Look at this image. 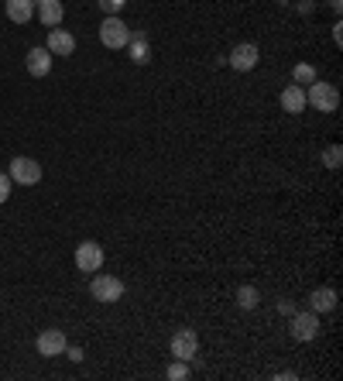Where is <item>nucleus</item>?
<instances>
[{
	"label": "nucleus",
	"instance_id": "f257e3e1",
	"mask_svg": "<svg viewBox=\"0 0 343 381\" xmlns=\"http://www.w3.org/2000/svg\"><path fill=\"white\" fill-rule=\"evenodd\" d=\"M306 107H316L323 114H337V110H340V90H337L333 83L316 79V83L306 86Z\"/></svg>",
	"mask_w": 343,
	"mask_h": 381
},
{
	"label": "nucleus",
	"instance_id": "f03ea898",
	"mask_svg": "<svg viewBox=\"0 0 343 381\" xmlns=\"http://www.w3.org/2000/svg\"><path fill=\"white\" fill-rule=\"evenodd\" d=\"M100 42H104V49H127V42H131V28L124 25L117 14H106L104 25H100Z\"/></svg>",
	"mask_w": 343,
	"mask_h": 381
},
{
	"label": "nucleus",
	"instance_id": "7ed1b4c3",
	"mask_svg": "<svg viewBox=\"0 0 343 381\" xmlns=\"http://www.w3.org/2000/svg\"><path fill=\"white\" fill-rule=\"evenodd\" d=\"M89 296H93L96 303H120V299H124V282L117 279V275H96V272H93Z\"/></svg>",
	"mask_w": 343,
	"mask_h": 381
},
{
	"label": "nucleus",
	"instance_id": "20e7f679",
	"mask_svg": "<svg viewBox=\"0 0 343 381\" xmlns=\"http://www.w3.org/2000/svg\"><path fill=\"white\" fill-rule=\"evenodd\" d=\"M7 176H11V182H18V186H38L42 182V165L35 158H27V155H18L11 162Z\"/></svg>",
	"mask_w": 343,
	"mask_h": 381
},
{
	"label": "nucleus",
	"instance_id": "39448f33",
	"mask_svg": "<svg viewBox=\"0 0 343 381\" xmlns=\"http://www.w3.org/2000/svg\"><path fill=\"white\" fill-rule=\"evenodd\" d=\"M292 337L299 340V344H309V340H316L319 337V313H292V323H289Z\"/></svg>",
	"mask_w": 343,
	"mask_h": 381
},
{
	"label": "nucleus",
	"instance_id": "423d86ee",
	"mask_svg": "<svg viewBox=\"0 0 343 381\" xmlns=\"http://www.w3.org/2000/svg\"><path fill=\"white\" fill-rule=\"evenodd\" d=\"M168 351H172V357H175V361H192V357L199 354V337H196V330H189V327L175 330V333H172V344H168Z\"/></svg>",
	"mask_w": 343,
	"mask_h": 381
},
{
	"label": "nucleus",
	"instance_id": "0eeeda50",
	"mask_svg": "<svg viewBox=\"0 0 343 381\" xmlns=\"http://www.w3.org/2000/svg\"><path fill=\"white\" fill-rule=\"evenodd\" d=\"M76 268L86 272V275L100 272V268H104V248H100L96 241H82L80 248H76Z\"/></svg>",
	"mask_w": 343,
	"mask_h": 381
},
{
	"label": "nucleus",
	"instance_id": "6e6552de",
	"mask_svg": "<svg viewBox=\"0 0 343 381\" xmlns=\"http://www.w3.org/2000/svg\"><path fill=\"white\" fill-rule=\"evenodd\" d=\"M258 59H261L258 45H251V42H240L237 49L227 55V66H234L237 73H251V69L258 66Z\"/></svg>",
	"mask_w": 343,
	"mask_h": 381
},
{
	"label": "nucleus",
	"instance_id": "1a4fd4ad",
	"mask_svg": "<svg viewBox=\"0 0 343 381\" xmlns=\"http://www.w3.org/2000/svg\"><path fill=\"white\" fill-rule=\"evenodd\" d=\"M25 66L35 79H45L49 73H52V52L45 49V45H35V49L25 55Z\"/></svg>",
	"mask_w": 343,
	"mask_h": 381
},
{
	"label": "nucleus",
	"instance_id": "9d476101",
	"mask_svg": "<svg viewBox=\"0 0 343 381\" xmlns=\"http://www.w3.org/2000/svg\"><path fill=\"white\" fill-rule=\"evenodd\" d=\"M35 347H38V354H42V357H58L66 347H69V344H66V333L55 330V327H49V330L38 333V344H35Z\"/></svg>",
	"mask_w": 343,
	"mask_h": 381
},
{
	"label": "nucleus",
	"instance_id": "9b49d317",
	"mask_svg": "<svg viewBox=\"0 0 343 381\" xmlns=\"http://www.w3.org/2000/svg\"><path fill=\"white\" fill-rule=\"evenodd\" d=\"M35 11H38V21H42L45 28H58V25H62V18H66L62 0H38V4H35Z\"/></svg>",
	"mask_w": 343,
	"mask_h": 381
},
{
	"label": "nucleus",
	"instance_id": "f8f14e48",
	"mask_svg": "<svg viewBox=\"0 0 343 381\" xmlns=\"http://www.w3.org/2000/svg\"><path fill=\"white\" fill-rule=\"evenodd\" d=\"M45 49L52 52V55H73V52H76V38H73V31H66V28H52Z\"/></svg>",
	"mask_w": 343,
	"mask_h": 381
},
{
	"label": "nucleus",
	"instance_id": "ddd939ff",
	"mask_svg": "<svg viewBox=\"0 0 343 381\" xmlns=\"http://www.w3.org/2000/svg\"><path fill=\"white\" fill-rule=\"evenodd\" d=\"M278 103H282V110H285V114H302V110H306V86H295V83H289V86L282 90Z\"/></svg>",
	"mask_w": 343,
	"mask_h": 381
},
{
	"label": "nucleus",
	"instance_id": "4468645a",
	"mask_svg": "<svg viewBox=\"0 0 343 381\" xmlns=\"http://www.w3.org/2000/svg\"><path fill=\"white\" fill-rule=\"evenodd\" d=\"M127 52H131L134 66H148L151 59V45H148V31H131V42H127Z\"/></svg>",
	"mask_w": 343,
	"mask_h": 381
},
{
	"label": "nucleus",
	"instance_id": "2eb2a0df",
	"mask_svg": "<svg viewBox=\"0 0 343 381\" xmlns=\"http://www.w3.org/2000/svg\"><path fill=\"white\" fill-rule=\"evenodd\" d=\"M7 18L14 25H27L35 18V0H7Z\"/></svg>",
	"mask_w": 343,
	"mask_h": 381
},
{
	"label": "nucleus",
	"instance_id": "dca6fc26",
	"mask_svg": "<svg viewBox=\"0 0 343 381\" xmlns=\"http://www.w3.org/2000/svg\"><path fill=\"white\" fill-rule=\"evenodd\" d=\"M309 306H313V313H333L337 309V292L333 289H316L309 296Z\"/></svg>",
	"mask_w": 343,
	"mask_h": 381
},
{
	"label": "nucleus",
	"instance_id": "f3484780",
	"mask_svg": "<svg viewBox=\"0 0 343 381\" xmlns=\"http://www.w3.org/2000/svg\"><path fill=\"white\" fill-rule=\"evenodd\" d=\"M316 69L309 66V62H295V69H292V83L295 86H309V83H316Z\"/></svg>",
	"mask_w": 343,
	"mask_h": 381
},
{
	"label": "nucleus",
	"instance_id": "a211bd4d",
	"mask_svg": "<svg viewBox=\"0 0 343 381\" xmlns=\"http://www.w3.org/2000/svg\"><path fill=\"white\" fill-rule=\"evenodd\" d=\"M258 303H261V292H258L254 285H240L237 289V306L240 309H254Z\"/></svg>",
	"mask_w": 343,
	"mask_h": 381
},
{
	"label": "nucleus",
	"instance_id": "6ab92c4d",
	"mask_svg": "<svg viewBox=\"0 0 343 381\" xmlns=\"http://www.w3.org/2000/svg\"><path fill=\"white\" fill-rule=\"evenodd\" d=\"M319 162H323L326 169H340V165H343V148H340V145H330V148H323Z\"/></svg>",
	"mask_w": 343,
	"mask_h": 381
},
{
	"label": "nucleus",
	"instance_id": "aec40b11",
	"mask_svg": "<svg viewBox=\"0 0 343 381\" xmlns=\"http://www.w3.org/2000/svg\"><path fill=\"white\" fill-rule=\"evenodd\" d=\"M165 378L168 381H182V378H189V361H175L168 371H165Z\"/></svg>",
	"mask_w": 343,
	"mask_h": 381
},
{
	"label": "nucleus",
	"instance_id": "412c9836",
	"mask_svg": "<svg viewBox=\"0 0 343 381\" xmlns=\"http://www.w3.org/2000/svg\"><path fill=\"white\" fill-rule=\"evenodd\" d=\"M96 4H100L104 14H120V11L127 7V0H96Z\"/></svg>",
	"mask_w": 343,
	"mask_h": 381
},
{
	"label": "nucleus",
	"instance_id": "4be33fe9",
	"mask_svg": "<svg viewBox=\"0 0 343 381\" xmlns=\"http://www.w3.org/2000/svg\"><path fill=\"white\" fill-rule=\"evenodd\" d=\"M11 186H14V182H11V176H4V172H0V206L11 200Z\"/></svg>",
	"mask_w": 343,
	"mask_h": 381
},
{
	"label": "nucleus",
	"instance_id": "5701e85b",
	"mask_svg": "<svg viewBox=\"0 0 343 381\" xmlns=\"http://www.w3.org/2000/svg\"><path fill=\"white\" fill-rule=\"evenodd\" d=\"M62 354L69 357V361H76V364H80V361H82V347H66Z\"/></svg>",
	"mask_w": 343,
	"mask_h": 381
},
{
	"label": "nucleus",
	"instance_id": "b1692460",
	"mask_svg": "<svg viewBox=\"0 0 343 381\" xmlns=\"http://www.w3.org/2000/svg\"><path fill=\"white\" fill-rule=\"evenodd\" d=\"M278 309H282L285 316H292V313H295V306H292V299H278Z\"/></svg>",
	"mask_w": 343,
	"mask_h": 381
},
{
	"label": "nucleus",
	"instance_id": "393cba45",
	"mask_svg": "<svg viewBox=\"0 0 343 381\" xmlns=\"http://www.w3.org/2000/svg\"><path fill=\"white\" fill-rule=\"evenodd\" d=\"M333 42H337V45H343V25H340V21L333 25Z\"/></svg>",
	"mask_w": 343,
	"mask_h": 381
},
{
	"label": "nucleus",
	"instance_id": "a878e982",
	"mask_svg": "<svg viewBox=\"0 0 343 381\" xmlns=\"http://www.w3.org/2000/svg\"><path fill=\"white\" fill-rule=\"evenodd\" d=\"M326 7H330V11H337V14H340V7H343V0H326Z\"/></svg>",
	"mask_w": 343,
	"mask_h": 381
},
{
	"label": "nucleus",
	"instance_id": "bb28decb",
	"mask_svg": "<svg viewBox=\"0 0 343 381\" xmlns=\"http://www.w3.org/2000/svg\"><path fill=\"white\" fill-rule=\"evenodd\" d=\"M35 4H38V0H35Z\"/></svg>",
	"mask_w": 343,
	"mask_h": 381
}]
</instances>
